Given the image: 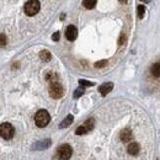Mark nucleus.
Wrapping results in <instances>:
<instances>
[{"mask_svg": "<svg viewBox=\"0 0 160 160\" xmlns=\"http://www.w3.org/2000/svg\"><path fill=\"white\" fill-rule=\"evenodd\" d=\"M41 9V4L38 0H29V2L25 4V13L29 16H33L36 15Z\"/></svg>", "mask_w": 160, "mask_h": 160, "instance_id": "f03ea898", "label": "nucleus"}, {"mask_svg": "<svg viewBox=\"0 0 160 160\" xmlns=\"http://www.w3.org/2000/svg\"><path fill=\"white\" fill-rule=\"evenodd\" d=\"M49 121H51V116L46 110H40L35 116V122L40 128L46 127L49 123Z\"/></svg>", "mask_w": 160, "mask_h": 160, "instance_id": "f257e3e1", "label": "nucleus"}, {"mask_svg": "<svg viewBox=\"0 0 160 160\" xmlns=\"http://www.w3.org/2000/svg\"><path fill=\"white\" fill-rule=\"evenodd\" d=\"M132 137H133V135H132V132H131V129H128V128H126V129H123V131L121 132V140L124 142V143L131 142Z\"/></svg>", "mask_w": 160, "mask_h": 160, "instance_id": "9d476101", "label": "nucleus"}, {"mask_svg": "<svg viewBox=\"0 0 160 160\" xmlns=\"http://www.w3.org/2000/svg\"><path fill=\"white\" fill-rule=\"evenodd\" d=\"M83 5H84V8H86V9H94L95 5H96V0H84Z\"/></svg>", "mask_w": 160, "mask_h": 160, "instance_id": "2eb2a0df", "label": "nucleus"}, {"mask_svg": "<svg viewBox=\"0 0 160 160\" xmlns=\"http://www.w3.org/2000/svg\"><path fill=\"white\" fill-rule=\"evenodd\" d=\"M46 79H47V82H49V83L52 84V83H57L58 76H57L54 73H52V71H48V73H47V75H46Z\"/></svg>", "mask_w": 160, "mask_h": 160, "instance_id": "ddd939ff", "label": "nucleus"}, {"mask_svg": "<svg viewBox=\"0 0 160 160\" xmlns=\"http://www.w3.org/2000/svg\"><path fill=\"white\" fill-rule=\"evenodd\" d=\"M73 115H68L63 121H62V123L59 124V128H65V127H69L71 123H73Z\"/></svg>", "mask_w": 160, "mask_h": 160, "instance_id": "9b49d317", "label": "nucleus"}, {"mask_svg": "<svg viewBox=\"0 0 160 160\" xmlns=\"http://www.w3.org/2000/svg\"><path fill=\"white\" fill-rule=\"evenodd\" d=\"M86 133H88V131H86V128L84 126L78 127L76 131H75V134H78V135H83V134H86Z\"/></svg>", "mask_w": 160, "mask_h": 160, "instance_id": "f3484780", "label": "nucleus"}, {"mask_svg": "<svg viewBox=\"0 0 160 160\" xmlns=\"http://www.w3.org/2000/svg\"><path fill=\"white\" fill-rule=\"evenodd\" d=\"M51 139H44V140H42V142H38V143H36L35 145H33V150H43V149H47L49 145H51Z\"/></svg>", "mask_w": 160, "mask_h": 160, "instance_id": "0eeeda50", "label": "nucleus"}, {"mask_svg": "<svg viewBox=\"0 0 160 160\" xmlns=\"http://www.w3.org/2000/svg\"><path fill=\"white\" fill-rule=\"evenodd\" d=\"M79 84L82 85L83 88H84V86H93V85H94V83L88 82V80H83V79H82V80H79Z\"/></svg>", "mask_w": 160, "mask_h": 160, "instance_id": "aec40b11", "label": "nucleus"}, {"mask_svg": "<svg viewBox=\"0 0 160 160\" xmlns=\"http://www.w3.org/2000/svg\"><path fill=\"white\" fill-rule=\"evenodd\" d=\"M150 71H151V74H153L154 76H160V63L153 64Z\"/></svg>", "mask_w": 160, "mask_h": 160, "instance_id": "f8f14e48", "label": "nucleus"}, {"mask_svg": "<svg viewBox=\"0 0 160 160\" xmlns=\"http://www.w3.org/2000/svg\"><path fill=\"white\" fill-rule=\"evenodd\" d=\"M106 64H107V60H100V62L95 63V67H96V68H102V67H105Z\"/></svg>", "mask_w": 160, "mask_h": 160, "instance_id": "4be33fe9", "label": "nucleus"}, {"mask_svg": "<svg viewBox=\"0 0 160 160\" xmlns=\"http://www.w3.org/2000/svg\"><path fill=\"white\" fill-rule=\"evenodd\" d=\"M76 36H78V30H76V27L73 26V25L68 26L67 30H65V37H67V40H68V41H74V40L76 38Z\"/></svg>", "mask_w": 160, "mask_h": 160, "instance_id": "423d86ee", "label": "nucleus"}, {"mask_svg": "<svg viewBox=\"0 0 160 160\" xmlns=\"http://www.w3.org/2000/svg\"><path fill=\"white\" fill-rule=\"evenodd\" d=\"M6 42H8L6 36H5V35H3V33H0V47H4V46H6Z\"/></svg>", "mask_w": 160, "mask_h": 160, "instance_id": "412c9836", "label": "nucleus"}, {"mask_svg": "<svg viewBox=\"0 0 160 160\" xmlns=\"http://www.w3.org/2000/svg\"><path fill=\"white\" fill-rule=\"evenodd\" d=\"M124 41H126V36L122 33V35H121V37H120V41H118V43H120V44H123V43H124Z\"/></svg>", "mask_w": 160, "mask_h": 160, "instance_id": "5701e85b", "label": "nucleus"}, {"mask_svg": "<svg viewBox=\"0 0 160 160\" xmlns=\"http://www.w3.org/2000/svg\"><path fill=\"white\" fill-rule=\"evenodd\" d=\"M118 2H120V3H122V4H126V3L128 2V0H118Z\"/></svg>", "mask_w": 160, "mask_h": 160, "instance_id": "393cba45", "label": "nucleus"}, {"mask_svg": "<svg viewBox=\"0 0 160 160\" xmlns=\"http://www.w3.org/2000/svg\"><path fill=\"white\" fill-rule=\"evenodd\" d=\"M112 89H113V84H112V83H106V84H102V85L99 88V91H100V94H101L102 96H105V95H107Z\"/></svg>", "mask_w": 160, "mask_h": 160, "instance_id": "6e6552de", "label": "nucleus"}, {"mask_svg": "<svg viewBox=\"0 0 160 160\" xmlns=\"http://www.w3.org/2000/svg\"><path fill=\"white\" fill-rule=\"evenodd\" d=\"M40 58H41L43 62H48V60L52 59V54H51L48 51H42V52L40 53Z\"/></svg>", "mask_w": 160, "mask_h": 160, "instance_id": "4468645a", "label": "nucleus"}, {"mask_svg": "<svg viewBox=\"0 0 160 160\" xmlns=\"http://www.w3.org/2000/svg\"><path fill=\"white\" fill-rule=\"evenodd\" d=\"M144 14H145V8H144L143 5H139V6H138V17H139V19H143Z\"/></svg>", "mask_w": 160, "mask_h": 160, "instance_id": "6ab92c4d", "label": "nucleus"}, {"mask_svg": "<svg viewBox=\"0 0 160 160\" xmlns=\"http://www.w3.org/2000/svg\"><path fill=\"white\" fill-rule=\"evenodd\" d=\"M83 94H84V88L82 86V88H79V89H76L74 91V99H79Z\"/></svg>", "mask_w": 160, "mask_h": 160, "instance_id": "a211bd4d", "label": "nucleus"}, {"mask_svg": "<svg viewBox=\"0 0 160 160\" xmlns=\"http://www.w3.org/2000/svg\"><path fill=\"white\" fill-rule=\"evenodd\" d=\"M14 127L10 124V123H2L0 124V135H2L4 139L9 140L14 137Z\"/></svg>", "mask_w": 160, "mask_h": 160, "instance_id": "20e7f679", "label": "nucleus"}, {"mask_svg": "<svg viewBox=\"0 0 160 160\" xmlns=\"http://www.w3.org/2000/svg\"><path fill=\"white\" fill-rule=\"evenodd\" d=\"M71 147L69 144H63L57 149V158L59 160H68L71 156Z\"/></svg>", "mask_w": 160, "mask_h": 160, "instance_id": "7ed1b4c3", "label": "nucleus"}, {"mask_svg": "<svg viewBox=\"0 0 160 160\" xmlns=\"http://www.w3.org/2000/svg\"><path fill=\"white\" fill-rule=\"evenodd\" d=\"M94 123H95V121H94L93 118H89L88 121H85V122H84V124H83V126H84V127L86 128V131L89 132V131H91V129L94 128Z\"/></svg>", "mask_w": 160, "mask_h": 160, "instance_id": "dca6fc26", "label": "nucleus"}, {"mask_svg": "<svg viewBox=\"0 0 160 160\" xmlns=\"http://www.w3.org/2000/svg\"><path fill=\"white\" fill-rule=\"evenodd\" d=\"M140 2H143V3H149L150 0H140Z\"/></svg>", "mask_w": 160, "mask_h": 160, "instance_id": "a878e982", "label": "nucleus"}, {"mask_svg": "<svg viewBox=\"0 0 160 160\" xmlns=\"http://www.w3.org/2000/svg\"><path fill=\"white\" fill-rule=\"evenodd\" d=\"M52 38H53V41H58V40H59V32H55V33L52 36Z\"/></svg>", "mask_w": 160, "mask_h": 160, "instance_id": "b1692460", "label": "nucleus"}, {"mask_svg": "<svg viewBox=\"0 0 160 160\" xmlns=\"http://www.w3.org/2000/svg\"><path fill=\"white\" fill-rule=\"evenodd\" d=\"M127 150H128V153H129L131 155H137V154L139 153V150H140V147H139V144H138V143L132 142V143H129V144H128Z\"/></svg>", "mask_w": 160, "mask_h": 160, "instance_id": "1a4fd4ad", "label": "nucleus"}, {"mask_svg": "<svg viewBox=\"0 0 160 160\" xmlns=\"http://www.w3.org/2000/svg\"><path fill=\"white\" fill-rule=\"evenodd\" d=\"M63 94H64V89H63V86L58 82L57 83H52L49 85V95H51V97L60 99L63 96Z\"/></svg>", "mask_w": 160, "mask_h": 160, "instance_id": "39448f33", "label": "nucleus"}]
</instances>
